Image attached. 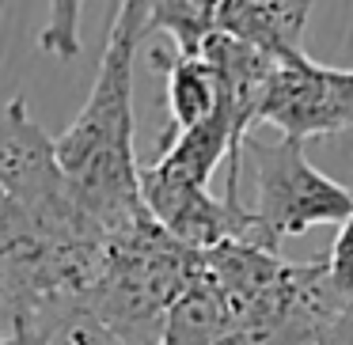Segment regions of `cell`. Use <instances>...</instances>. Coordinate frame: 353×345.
I'll use <instances>...</instances> for the list:
<instances>
[{"label": "cell", "instance_id": "1", "mask_svg": "<svg viewBox=\"0 0 353 345\" xmlns=\"http://www.w3.org/2000/svg\"><path fill=\"white\" fill-rule=\"evenodd\" d=\"M107 231L77 201L27 99L0 118V300L4 345H54L84 319Z\"/></svg>", "mask_w": 353, "mask_h": 345}, {"label": "cell", "instance_id": "2", "mask_svg": "<svg viewBox=\"0 0 353 345\" xmlns=\"http://www.w3.org/2000/svg\"><path fill=\"white\" fill-rule=\"evenodd\" d=\"M148 39V4H118L88 103L57 137V160L77 201L103 231H118L145 213L141 167L133 152V65Z\"/></svg>", "mask_w": 353, "mask_h": 345}, {"label": "cell", "instance_id": "3", "mask_svg": "<svg viewBox=\"0 0 353 345\" xmlns=\"http://www.w3.org/2000/svg\"><path fill=\"white\" fill-rule=\"evenodd\" d=\"M201 269V254L179 243L152 213L110 231L103 247L84 319L118 345H160L171 307L186 296Z\"/></svg>", "mask_w": 353, "mask_h": 345}, {"label": "cell", "instance_id": "4", "mask_svg": "<svg viewBox=\"0 0 353 345\" xmlns=\"http://www.w3.org/2000/svg\"><path fill=\"white\" fill-rule=\"evenodd\" d=\"M243 152L254 167L251 213L274 247H281V239L289 236H304L315 224L342 228L353 216V190L312 167V160L304 156V140L247 137Z\"/></svg>", "mask_w": 353, "mask_h": 345}, {"label": "cell", "instance_id": "5", "mask_svg": "<svg viewBox=\"0 0 353 345\" xmlns=\"http://www.w3.org/2000/svg\"><path fill=\"white\" fill-rule=\"evenodd\" d=\"M338 307L342 300L330 284L327 258L292 262L281 281L247 307L221 345H319Z\"/></svg>", "mask_w": 353, "mask_h": 345}, {"label": "cell", "instance_id": "6", "mask_svg": "<svg viewBox=\"0 0 353 345\" xmlns=\"http://www.w3.org/2000/svg\"><path fill=\"white\" fill-rule=\"evenodd\" d=\"M259 122H270L281 129V137L307 140L323 137V133H342L353 129V110L338 99L334 76L327 65L312 61V57H296V61L277 65L270 92L262 99Z\"/></svg>", "mask_w": 353, "mask_h": 345}, {"label": "cell", "instance_id": "7", "mask_svg": "<svg viewBox=\"0 0 353 345\" xmlns=\"http://www.w3.org/2000/svg\"><path fill=\"white\" fill-rule=\"evenodd\" d=\"M315 4L300 0H216V31L254 46L274 61L304 57V31Z\"/></svg>", "mask_w": 353, "mask_h": 345}, {"label": "cell", "instance_id": "8", "mask_svg": "<svg viewBox=\"0 0 353 345\" xmlns=\"http://www.w3.org/2000/svg\"><path fill=\"white\" fill-rule=\"evenodd\" d=\"M148 61L163 72L168 80V133L160 140H171L179 133L198 129L201 122L216 114L221 107V84H216V72L205 57H186V54H168V50L152 46L148 50Z\"/></svg>", "mask_w": 353, "mask_h": 345}, {"label": "cell", "instance_id": "9", "mask_svg": "<svg viewBox=\"0 0 353 345\" xmlns=\"http://www.w3.org/2000/svg\"><path fill=\"white\" fill-rule=\"evenodd\" d=\"M232 326H236V311L224 300L221 284L201 266L194 284L186 289V296L171 307L160 345H221Z\"/></svg>", "mask_w": 353, "mask_h": 345}, {"label": "cell", "instance_id": "10", "mask_svg": "<svg viewBox=\"0 0 353 345\" xmlns=\"http://www.w3.org/2000/svg\"><path fill=\"white\" fill-rule=\"evenodd\" d=\"M216 31V0H156L148 4V34H171L175 50L201 57Z\"/></svg>", "mask_w": 353, "mask_h": 345}, {"label": "cell", "instance_id": "11", "mask_svg": "<svg viewBox=\"0 0 353 345\" xmlns=\"http://www.w3.org/2000/svg\"><path fill=\"white\" fill-rule=\"evenodd\" d=\"M327 266H330V284H334L338 300L353 304V216L338 228V239L327 254Z\"/></svg>", "mask_w": 353, "mask_h": 345}, {"label": "cell", "instance_id": "12", "mask_svg": "<svg viewBox=\"0 0 353 345\" xmlns=\"http://www.w3.org/2000/svg\"><path fill=\"white\" fill-rule=\"evenodd\" d=\"M54 8V23L42 31V50H54V54L72 57L77 54V39H72V23H77V12L80 4H50Z\"/></svg>", "mask_w": 353, "mask_h": 345}, {"label": "cell", "instance_id": "13", "mask_svg": "<svg viewBox=\"0 0 353 345\" xmlns=\"http://www.w3.org/2000/svg\"><path fill=\"white\" fill-rule=\"evenodd\" d=\"M54 345H118V342L107 330L95 326L92 319H77L69 330H61V334L54 337Z\"/></svg>", "mask_w": 353, "mask_h": 345}, {"label": "cell", "instance_id": "14", "mask_svg": "<svg viewBox=\"0 0 353 345\" xmlns=\"http://www.w3.org/2000/svg\"><path fill=\"white\" fill-rule=\"evenodd\" d=\"M319 345H353V304H342Z\"/></svg>", "mask_w": 353, "mask_h": 345}, {"label": "cell", "instance_id": "15", "mask_svg": "<svg viewBox=\"0 0 353 345\" xmlns=\"http://www.w3.org/2000/svg\"><path fill=\"white\" fill-rule=\"evenodd\" d=\"M330 76H334V92H338V99H342L345 107L353 110V69H330Z\"/></svg>", "mask_w": 353, "mask_h": 345}]
</instances>
